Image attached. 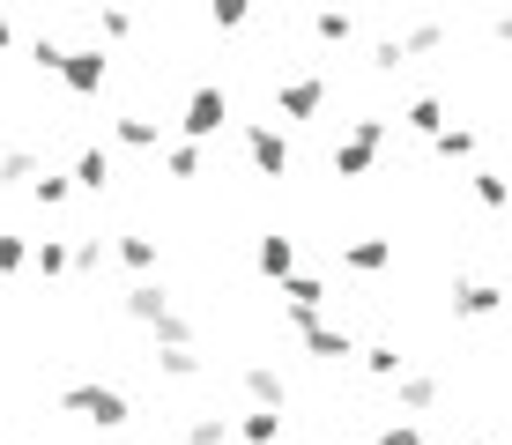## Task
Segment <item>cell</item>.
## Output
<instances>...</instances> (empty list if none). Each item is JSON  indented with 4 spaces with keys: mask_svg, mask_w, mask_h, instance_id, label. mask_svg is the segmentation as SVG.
I'll return each instance as SVG.
<instances>
[{
    "mask_svg": "<svg viewBox=\"0 0 512 445\" xmlns=\"http://www.w3.org/2000/svg\"><path fill=\"white\" fill-rule=\"evenodd\" d=\"M275 112L282 119H320L327 112V67H305V75L275 82Z\"/></svg>",
    "mask_w": 512,
    "mask_h": 445,
    "instance_id": "obj_5",
    "label": "cell"
},
{
    "mask_svg": "<svg viewBox=\"0 0 512 445\" xmlns=\"http://www.w3.org/2000/svg\"><path fill=\"white\" fill-rule=\"evenodd\" d=\"M149 334H156V349H193V319H186L179 305H171L164 319H156V327H149Z\"/></svg>",
    "mask_w": 512,
    "mask_h": 445,
    "instance_id": "obj_27",
    "label": "cell"
},
{
    "mask_svg": "<svg viewBox=\"0 0 512 445\" xmlns=\"http://www.w3.org/2000/svg\"><path fill=\"white\" fill-rule=\"evenodd\" d=\"M164 171H171V178H201V149H193V141H171V149H164Z\"/></svg>",
    "mask_w": 512,
    "mask_h": 445,
    "instance_id": "obj_33",
    "label": "cell"
},
{
    "mask_svg": "<svg viewBox=\"0 0 512 445\" xmlns=\"http://www.w3.org/2000/svg\"><path fill=\"white\" fill-rule=\"evenodd\" d=\"M119 260L149 282V275H156V238H149V230H127V238H119Z\"/></svg>",
    "mask_w": 512,
    "mask_h": 445,
    "instance_id": "obj_22",
    "label": "cell"
},
{
    "mask_svg": "<svg viewBox=\"0 0 512 445\" xmlns=\"http://www.w3.org/2000/svg\"><path fill=\"white\" fill-rule=\"evenodd\" d=\"M297 342H305L312 364H349V356H357V334H349L342 319H312V327H297Z\"/></svg>",
    "mask_w": 512,
    "mask_h": 445,
    "instance_id": "obj_7",
    "label": "cell"
},
{
    "mask_svg": "<svg viewBox=\"0 0 512 445\" xmlns=\"http://www.w3.org/2000/svg\"><path fill=\"white\" fill-rule=\"evenodd\" d=\"M498 305H505V290H498L490 275H468V282H453V312H461V319H490Z\"/></svg>",
    "mask_w": 512,
    "mask_h": 445,
    "instance_id": "obj_10",
    "label": "cell"
},
{
    "mask_svg": "<svg viewBox=\"0 0 512 445\" xmlns=\"http://www.w3.org/2000/svg\"><path fill=\"white\" fill-rule=\"evenodd\" d=\"M60 408L82 416V423H97V431H127V423H134V401L119 394V386H104V379H75L60 394Z\"/></svg>",
    "mask_w": 512,
    "mask_h": 445,
    "instance_id": "obj_1",
    "label": "cell"
},
{
    "mask_svg": "<svg viewBox=\"0 0 512 445\" xmlns=\"http://www.w3.org/2000/svg\"><path fill=\"white\" fill-rule=\"evenodd\" d=\"M394 38H401V60H416V52H438V45H446V23H431V15H423V23L394 30Z\"/></svg>",
    "mask_w": 512,
    "mask_h": 445,
    "instance_id": "obj_21",
    "label": "cell"
},
{
    "mask_svg": "<svg viewBox=\"0 0 512 445\" xmlns=\"http://www.w3.org/2000/svg\"><path fill=\"white\" fill-rule=\"evenodd\" d=\"M357 364H364V379H386V386H394L401 371H409V356H401L394 342H357Z\"/></svg>",
    "mask_w": 512,
    "mask_h": 445,
    "instance_id": "obj_16",
    "label": "cell"
},
{
    "mask_svg": "<svg viewBox=\"0 0 512 445\" xmlns=\"http://www.w3.org/2000/svg\"><path fill=\"white\" fill-rule=\"evenodd\" d=\"M30 193H38V208H60V201H67L75 186H67L60 171H38V178H30Z\"/></svg>",
    "mask_w": 512,
    "mask_h": 445,
    "instance_id": "obj_34",
    "label": "cell"
},
{
    "mask_svg": "<svg viewBox=\"0 0 512 445\" xmlns=\"http://www.w3.org/2000/svg\"><path fill=\"white\" fill-rule=\"evenodd\" d=\"M245 164L260 178H282L290 171V134H282L275 119H253V127H245Z\"/></svg>",
    "mask_w": 512,
    "mask_h": 445,
    "instance_id": "obj_6",
    "label": "cell"
},
{
    "mask_svg": "<svg viewBox=\"0 0 512 445\" xmlns=\"http://www.w3.org/2000/svg\"><path fill=\"white\" fill-rule=\"evenodd\" d=\"M342 267H349V275H386V267H394V238H349Z\"/></svg>",
    "mask_w": 512,
    "mask_h": 445,
    "instance_id": "obj_13",
    "label": "cell"
},
{
    "mask_svg": "<svg viewBox=\"0 0 512 445\" xmlns=\"http://www.w3.org/2000/svg\"><path fill=\"white\" fill-rule=\"evenodd\" d=\"M282 312H290V327L327 319V282L320 275H290V282H282Z\"/></svg>",
    "mask_w": 512,
    "mask_h": 445,
    "instance_id": "obj_8",
    "label": "cell"
},
{
    "mask_svg": "<svg viewBox=\"0 0 512 445\" xmlns=\"http://www.w3.org/2000/svg\"><path fill=\"white\" fill-rule=\"evenodd\" d=\"M401 127H409V134H423V141H431L438 127H446V97H416V104H409V119H401Z\"/></svg>",
    "mask_w": 512,
    "mask_h": 445,
    "instance_id": "obj_24",
    "label": "cell"
},
{
    "mask_svg": "<svg viewBox=\"0 0 512 445\" xmlns=\"http://www.w3.org/2000/svg\"><path fill=\"white\" fill-rule=\"evenodd\" d=\"M119 312H127L134 327H156V319L171 312V290H164V282H134V290L119 297Z\"/></svg>",
    "mask_w": 512,
    "mask_h": 445,
    "instance_id": "obj_12",
    "label": "cell"
},
{
    "mask_svg": "<svg viewBox=\"0 0 512 445\" xmlns=\"http://www.w3.org/2000/svg\"><path fill=\"white\" fill-rule=\"evenodd\" d=\"M30 267V238L23 230H0V275H23Z\"/></svg>",
    "mask_w": 512,
    "mask_h": 445,
    "instance_id": "obj_31",
    "label": "cell"
},
{
    "mask_svg": "<svg viewBox=\"0 0 512 445\" xmlns=\"http://www.w3.org/2000/svg\"><path fill=\"white\" fill-rule=\"evenodd\" d=\"M253 267H260V275H268V282H275V290H282V282H290V275H297V245H290V238H282V230H268V238H260V245H253Z\"/></svg>",
    "mask_w": 512,
    "mask_h": 445,
    "instance_id": "obj_11",
    "label": "cell"
},
{
    "mask_svg": "<svg viewBox=\"0 0 512 445\" xmlns=\"http://www.w3.org/2000/svg\"><path fill=\"white\" fill-rule=\"evenodd\" d=\"M156 371H164V379H179V386H186V379H201L208 364H201V349H156Z\"/></svg>",
    "mask_w": 512,
    "mask_h": 445,
    "instance_id": "obj_25",
    "label": "cell"
},
{
    "mask_svg": "<svg viewBox=\"0 0 512 445\" xmlns=\"http://www.w3.org/2000/svg\"><path fill=\"white\" fill-rule=\"evenodd\" d=\"M379 445H431L416 423H379Z\"/></svg>",
    "mask_w": 512,
    "mask_h": 445,
    "instance_id": "obj_36",
    "label": "cell"
},
{
    "mask_svg": "<svg viewBox=\"0 0 512 445\" xmlns=\"http://www.w3.org/2000/svg\"><path fill=\"white\" fill-rule=\"evenodd\" d=\"M394 401L409 408V416H431V408H438V371H401V379H394Z\"/></svg>",
    "mask_w": 512,
    "mask_h": 445,
    "instance_id": "obj_15",
    "label": "cell"
},
{
    "mask_svg": "<svg viewBox=\"0 0 512 445\" xmlns=\"http://www.w3.org/2000/svg\"><path fill=\"white\" fill-rule=\"evenodd\" d=\"M372 67H379V75H394V67H409V60H401V38H394V30H386V38L372 45Z\"/></svg>",
    "mask_w": 512,
    "mask_h": 445,
    "instance_id": "obj_35",
    "label": "cell"
},
{
    "mask_svg": "<svg viewBox=\"0 0 512 445\" xmlns=\"http://www.w3.org/2000/svg\"><path fill=\"white\" fill-rule=\"evenodd\" d=\"M30 267H38V282H67V238H38L30 245Z\"/></svg>",
    "mask_w": 512,
    "mask_h": 445,
    "instance_id": "obj_20",
    "label": "cell"
},
{
    "mask_svg": "<svg viewBox=\"0 0 512 445\" xmlns=\"http://www.w3.org/2000/svg\"><path fill=\"white\" fill-rule=\"evenodd\" d=\"M38 171H45V164H38V149H8V156H0V186H30Z\"/></svg>",
    "mask_w": 512,
    "mask_h": 445,
    "instance_id": "obj_28",
    "label": "cell"
},
{
    "mask_svg": "<svg viewBox=\"0 0 512 445\" xmlns=\"http://www.w3.org/2000/svg\"><path fill=\"white\" fill-rule=\"evenodd\" d=\"M431 149L446 156V164H475V149H483V134H475V127H438V134H431Z\"/></svg>",
    "mask_w": 512,
    "mask_h": 445,
    "instance_id": "obj_19",
    "label": "cell"
},
{
    "mask_svg": "<svg viewBox=\"0 0 512 445\" xmlns=\"http://www.w3.org/2000/svg\"><path fill=\"white\" fill-rule=\"evenodd\" d=\"M379 149H386V119H379V112H364L357 127L334 141V178H364V171L379 164Z\"/></svg>",
    "mask_w": 512,
    "mask_h": 445,
    "instance_id": "obj_2",
    "label": "cell"
},
{
    "mask_svg": "<svg viewBox=\"0 0 512 445\" xmlns=\"http://www.w3.org/2000/svg\"><path fill=\"white\" fill-rule=\"evenodd\" d=\"M223 119H231V89H223V82H201V89L186 97V112H179V134L201 149V141L223 134Z\"/></svg>",
    "mask_w": 512,
    "mask_h": 445,
    "instance_id": "obj_3",
    "label": "cell"
},
{
    "mask_svg": "<svg viewBox=\"0 0 512 445\" xmlns=\"http://www.w3.org/2000/svg\"><path fill=\"white\" fill-rule=\"evenodd\" d=\"M245 23H253V15H245L238 0H223V8H216V30H245Z\"/></svg>",
    "mask_w": 512,
    "mask_h": 445,
    "instance_id": "obj_37",
    "label": "cell"
},
{
    "mask_svg": "<svg viewBox=\"0 0 512 445\" xmlns=\"http://www.w3.org/2000/svg\"><path fill=\"white\" fill-rule=\"evenodd\" d=\"M112 141H119V149H134V156H156V149H164V119L119 112V119H112Z\"/></svg>",
    "mask_w": 512,
    "mask_h": 445,
    "instance_id": "obj_9",
    "label": "cell"
},
{
    "mask_svg": "<svg viewBox=\"0 0 512 445\" xmlns=\"http://www.w3.org/2000/svg\"><path fill=\"white\" fill-rule=\"evenodd\" d=\"M15 45V23H8V15H0V52H8Z\"/></svg>",
    "mask_w": 512,
    "mask_h": 445,
    "instance_id": "obj_38",
    "label": "cell"
},
{
    "mask_svg": "<svg viewBox=\"0 0 512 445\" xmlns=\"http://www.w3.org/2000/svg\"><path fill=\"white\" fill-rule=\"evenodd\" d=\"M468 186H475V201H483V208H505V178L490 171V164H475V171H468Z\"/></svg>",
    "mask_w": 512,
    "mask_h": 445,
    "instance_id": "obj_32",
    "label": "cell"
},
{
    "mask_svg": "<svg viewBox=\"0 0 512 445\" xmlns=\"http://www.w3.org/2000/svg\"><path fill=\"white\" fill-rule=\"evenodd\" d=\"M67 186H75V193H104V186H112V149L90 141V149L75 156V171H67Z\"/></svg>",
    "mask_w": 512,
    "mask_h": 445,
    "instance_id": "obj_14",
    "label": "cell"
},
{
    "mask_svg": "<svg viewBox=\"0 0 512 445\" xmlns=\"http://www.w3.org/2000/svg\"><path fill=\"white\" fill-rule=\"evenodd\" d=\"M97 38H104V45L134 38V15H127V8H97V15H90V45H97Z\"/></svg>",
    "mask_w": 512,
    "mask_h": 445,
    "instance_id": "obj_26",
    "label": "cell"
},
{
    "mask_svg": "<svg viewBox=\"0 0 512 445\" xmlns=\"http://www.w3.org/2000/svg\"><path fill=\"white\" fill-rule=\"evenodd\" d=\"M60 82H67V97H97V89L112 82V52H104V45H67Z\"/></svg>",
    "mask_w": 512,
    "mask_h": 445,
    "instance_id": "obj_4",
    "label": "cell"
},
{
    "mask_svg": "<svg viewBox=\"0 0 512 445\" xmlns=\"http://www.w3.org/2000/svg\"><path fill=\"white\" fill-rule=\"evenodd\" d=\"M231 438H245V445H275V438H282V408H245V416L231 423Z\"/></svg>",
    "mask_w": 512,
    "mask_h": 445,
    "instance_id": "obj_18",
    "label": "cell"
},
{
    "mask_svg": "<svg viewBox=\"0 0 512 445\" xmlns=\"http://www.w3.org/2000/svg\"><path fill=\"white\" fill-rule=\"evenodd\" d=\"M186 445H231V416H193L186 423Z\"/></svg>",
    "mask_w": 512,
    "mask_h": 445,
    "instance_id": "obj_30",
    "label": "cell"
},
{
    "mask_svg": "<svg viewBox=\"0 0 512 445\" xmlns=\"http://www.w3.org/2000/svg\"><path fill=\"white\" fill-rule=\"evenodd\" d=\"M312 38H320V45H349V38H357V15L320 8V15H312Z\"/></svg>",
    "mask_w": 512,
    "mask_h": 445,
    "instance_id": "obj_23",
    "label": "cell"
},
{
    "mask_svg": "<svg viewBox=\"0 0 512 445\" xmlns=\"http://www.w3.org/2000/svg\"><path fill=\"white\" fill-rule=\"evenodd\" d=\"M23 52H30V67H38V75H60V60H67V45H60V38H45V30H38V38H30Z\"/></svg>",
    "mask_w": 512,
    "mask_h": 445,
    "instance_id": "obj_29",
    "label": "cell"
},
{
    "mask_svg": "<svg viewBox=\"0 0 512 445\" xmlns=\"http://www.w3.org/2000/svg\"><path fill=\"white\" fill-rule=\"evenodd\" d=\"M245 401H253V408H282V401H290L282 371L275 364H245Z\"/></svg>",
    "mask_w": 512,
    "mask_h": 445,
    "instance_id": "obj_17",
    "label": "cell"
}]
</instances>
